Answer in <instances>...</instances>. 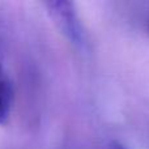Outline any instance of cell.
<instances>
[{
    "label": "cell",
    "instance_id": "obj_4",
    "mask_svg": "<svg viewBox=\"0 0 149 149\" xmlns=\"http://www.w3.org/2000/svg\"><path fill=\"white\" fill-rule=\"evenodd\" d=\"M148 30H149V24H148Z\"/></svg>",
    "mask_w": 149,
    "mask_h": 149
},
{
    "label": "cell",
    "instance_id": "obj_2",
    "mask_svg": "<svg viewBox=\"0 0 149 149\" xmlns=\"http://www.w3.org/2000/svg\"><path fill=\"white\" fill-rule=\"evenodd\" d=\"M16 89L15 82L5 68L3 52L0 50V126L4 127L10 120L15 107Z\"/></svg>",
    "mask_w": 149,
    "mask_h": 149
},
{
    "label": "cell",
    "instance_id": "obj_1",
    "mask_svg": "<svg viewBox=\"0 0 149 149\" xmlns=\"http://www.w3.org/2000/svg\"><path fill=\"white\" fill-rule=\"evenodd\" d=\"M49 17L60 33L76 47L84 46L85 36L74 3L68 0H49L43 3Z\"/></svg>",
    "mask_w": 149,
    "mask_h": 149
},
{
    "label": "cell",
    "instance_id": "obj_3",
    "mask_svg": "<svg viewBox=\"0 0 149 149\" xmlns=\"http://www.w3.org/2000/svg\"><path fill=\"white\" fill-rule=\"evenodd\" d=\"M109 149H128V148H126L123 144H120L118 141H111L109 144Z\"/></svg>",
    "mask_w": 149,
    "mask_h": 149
}]
</instances>
